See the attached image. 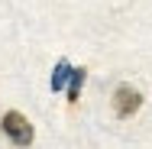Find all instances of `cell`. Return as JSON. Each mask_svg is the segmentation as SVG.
Instances as JSON below:
<instances>
[{
	"label": "cell",
	"mask_w": 152,
	"mask_h": 149,
	"mask_svg": "<svg viewBox=\"0 0 152 149\" xmlns=\"http://www.w3.org/2000/svg\"><path fill=\"white\" fill-rule=\"evenodd\" d=\"M0 130H3V136L13 143V146H29L32 139H36V130H32V123L20 110H7L3 120H0Z\"/></svg>",
	"instance_id": "6da1fadb"
},
{
	"label": "cell",
	"mask_w": 152,
	"mask_h": 149,
	"mask_svg": "<svg viewBox=\"0 0 152 149\" xmlns=\"http://www.w3.org/2000/svg\"><path fill=\"white\" fill-rule=\"evenodd\" d=\"M139 107H142V94L133 88V84H120V88L113 91V114H117L120 120L133 117Z\"/></svg>",
	"instance_id": "7a4b0ae2"
},
{
	"label": "cell",
	"mask_w": 152,
	"mask_h": 149,
	"mask_svg": "<svg viewBox=\"0 0 152 149\" xmlns=\"http://www.w3.org/2000/svg\"><path fill=\"white\" fill-rule=\"evenodd\" d=\"M84 81H88V71L84 68H71V78H68V104H78Z\"/></svg>",
	"instance_id": "3957f363"
},
{
	"label": "cell",
	"mask_w": 152,
	"mask_h": 149,
	"mask_svg": "<svg viewBox=\"0 0 152 149\" xmlns=\"http://www.w3.org/2000/svg\"><path fill=\"white\" fill-rule=\"evenodd\" d=\"M68 78H71V62H68V59H58V65L52 68V81H49L52 91H61L65 84H68Z\"/></svg>",
	"instance_id": "277c9868"
}]
</instances>
